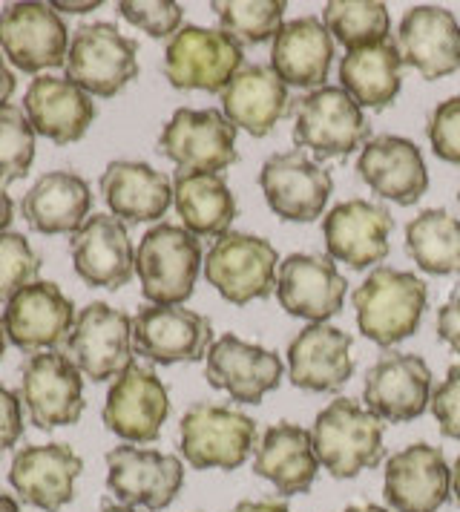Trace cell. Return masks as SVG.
<instances>
[{
    "instance_id": "17",
    "label": "cell",
    "mask_w": 460,
    "mask_h": 512,
    "mask_svg": "<svg viewBox=\"0 0 460 512\" xmlns=\"http://www.w3.org/2000/svg\"><path fill=\"white\" fill-rule=\"evenodd\" d=\"M75 305L55 282H29L6 300L3 328L12 346L21 351H55L75 328Z\"/></svg>"
},
{
    "instance_id": "49",
    "label": "cell",
    "mask_w": 460,
    "mask_h": 512,
    "mask_svg": "<svg viewBox=\"0 0 460 512\" xmlns=\"http://www.w3.org/2000/svg\"><path fill=\"white\" fill-rule=\"evenodd\" d=\"M101 6V0H87V3H52V9L58 12H69V15H84V12H92V9H98Z\"/></svg>"
},
{
    "instance_id": "20",
    "label": "cell",
    "mask_w": 460,
    "mask_h": 512,
    "mask_svg": "<svg viewBox=\"0 0 460 512\" xmlns=\"http://www.w3.org/2000/svg\"><path fill=\"white\" fill-rule=\"evenodd\" d=\"M391 231L394 219L389 208L368 199H348L328 210V216L322 219L328 256L345 262L354 271L371 268L389 256Z\"/></svg>"
},
{
    "instance_id": "4",
    "label": "cell",
    "mask_w": 460,
    "mask_h": 512,
    "mask_svg": "<svg viewBox=\"0 0 460 512\" xmlns=\"http://www.w3.org/2000/svg\"><path fill=\"white\" fill-rule=\"evenodd\" d=\"M294 141L317 159H343L368 144L363 107L343 87L311 90L294 104Z\"/></svg>"
},
{
    "instance_id": "22",
    "label": "cell",
    "mask_w": 460,
    "mask_h": 512,
    "mask_svg": "<svg viewBox=\"0 0 460 512\" xmlns=\"http://www.w3.org/2000/svg\"><path fill=\"white\" fill-rule=\"evenodd\" d=\"M205 377L239 403H259L282 383V357L236 334H222L207 351Z\"/></svg>"
},
{
    "instance_id": "38",
    "label": "cell",
    "mask_w": 460,
    "mask_h": 512,
    "mask_svg": "<svg viewBox=\"0 0 460 512\" xmlns=\"http://www.w3.org/2000/svg\"><path fill=\"white\" fill-rule=\"evenodd\" d=\"M216 12L222 32L236 38L239 44H265L274 41L282 29V18L288 3L285 0H216L210 3Z\"/></svg>"
},
{
    "instance_id": "51",
    "label": "cell",
    "mask_w": 460,
    "mask_h": 512,
    "mask_svg": "<svg viewBox=\"0 0 460 512\" xmlns=\"http://www.w3.org/2000/svg\"><path fill=\"white\" fill-rule=\"evenodd\" d=\"M452 495H455V501H458L460 507V455L458 461H455V466H452Z\"/></svg>"
},
{
    "instance_id": "43",
    "label": "cell",
    "mask_w": 460,
    "mask_h": 512,
    "mask_svg": "<svg viewBox=\"0 0 460 512\" xmlns=\"http://www.w3.org/2000/svg\"><path fill=\"white\" fill-rule=\"evenodd\" d=\"M432 412L446 438L460 441V363L452 366L432 395Z\"/></svg>"
},
{
    "instance_id": "10",
    "label": "cell",
    "mask_w": 460,
    "mask_h": 512,
    "mask_svg": "<svg viewBox=\"0 0 460 512\" xmlns=\"http://www.w3.org/2000/svg\"><path fill=\"white\" fill-rule=\"evenodd\" d=\"M159 150L184 173H222L239 162L236 127L219 110H176L161 130Z\"/></svg>"
},
{
    "instance_id": "32",
    "label": "cell",
    "mask_w": 460,
    "mask_h": 512,
    "mask_svg": "<svg viewBox=\"0 0 460 512\" xmlns=\"http://www.w3.org/2000/svg\"><path fill=\"white\" fill-rule=\"evenodd\" d=\"M90 185L69 170H49L21 199L23 219L38 233H78L90 219Z\"/></svg>"
},
{
    "instance_id": "48",
    "label": "cell",
    "mask_w": 460,
    "mask_h": 512,
    "mask_svg": "<svg viewBox=\"0 0 460 512\" xmlns=\"http://www.w3.org/2000/svg\"><path fill=\"white\" fill-rule=\"evenodd\" d=\"M12 219H15V208H12V199H9L6 187L0 182V233H6V228L12 225Z\"/></svg>"
},
{
    "instance_id": "8",
    "label": "cell",
    "mask_w": 460,
    "mask_h": 512,
    "mask_svg": "<svg viewBox=\"0 0 460 512\" xmlns=\"http://www.w3.org/2000/svg\"><path fill=\"white\" fill-rule=\"evenodd\" d=\"M279 254L276 248L253 233H225L213 242L205 259L207 282L233 305L268 300L276 294Z\"/></svg>"
},
{
    "instance_id": "13",
    "label": "cell",
    "mask_w": 460,
    "mask_h": 512,
    "mask_svg": "<svg viewBox=\"0 0 460 512\" xmlns=\"http://www.w3.org/2000/svg\"><path fill=\"white\" fill-rule=\"evenodd\" d=\"M213 346L210 320L182 305H144L133 317V349L150 363H196Z\"/></svg>"
},
{
    "instance_id": "40",
    "label": "cell",
    "mask_w": 460,
    "mask_h": 512,
    "mask_svg": "<svg viewBox=\"0 0 460 512\" xmlns=\"http://www.w3.org/2000/svg\"><path fill=\"white\" fill-rule=\"evenodd\" d=\"M41 271V256L21 233H0V300L15 297Z\"/></svg>"
},
{
    "instance_id": "19",
    "label": "cell",
    "mask_w": 460,
    "mask_h": 512,
    "mask_svg": "<svg viewBox=\"0 0 460 512\" xmlns=\"http://www.w3.org/2000/svg\"><path fill=\"white\" fill-rule=\"evenodd\" d=\"M363 400L368 412L389 423L420 418L432 403V369L417 354L389 351L368 369Z\"/></svg>"
},
{
    "instance_id": "18",
    "label": "cell",
    "mask_w": 460,
    "mask_h": 512,
    "mask_svg": "<svg viewBox=\"0 0 460 512\" xmlns=\"http://www.w3.org/2000/svg\"><path fill=\"white\" fill-rule=\"evenodd\" d=\"M348 282L337 265L320 254H291L279 262L276 300L299 320L328 323L343 311Z\"/></svg>"
},
{
    "instance_id": "41",
    "label": "cell",
    "mask_w": 460,
    "mask_h": 512,
    "mask_svg": "<svg viewBox=\"0 0 460 512\" xmlns=\"http://www.w3.org/2000/svg\"><path fill=\"white\" fill-rule=\"evenodd\" d=\"M118 15L150 38H173L184 21V9L173 0H121Z\"/></svg>"
},
{
    "instance_id": "14",
    "label": "cell",
    "mask_w": 460,
    "mask_h": 512,
    "mask_svg": "<svg viewBox=\"0 0 460 512\" xmlns=\"http://www.w3.org/2000/svg\"><path fill=\"white\" fill-rule=\"evenodd\" d=\"M72 363L95 383L118 377L133 360V320L107 303L81 308L67 340Z\"/></svg>"
},
{
    "instance_id": "11",
    "label": "cell",
    "mask_w": 460,
    "mask_h": 512,
    "mask_svg": "<svg viewBox=\"0 0 460 512\" xmlns=\"http://www.w3.org/2000/svg\"><path fill=\"white\" fill-rule=\"evenodd\" d=\"M21 400L38 429L72 426L84 415V380L69 354L41 351L21 369Z\"/></svg>"
},
{
    "instance_id": "31",
    "label": "cell",
    "mask_w": 460,
    "mask_h": 512,
    "mask_svg": "<svg viewBox=\"0 0 460 512\" xmlns=\"http://www.w3.org/2000/svg\"><path fill=\"white\" fill-rule=\"evenodd\" d=\"M253 472L271 481L282 495L308 492L320 472V458L311 432L297 423H274L256 446Z\"/></svg>"
},
{
    "instance_id": "5",
    "label": "cell",
    "mask_w": 460,
    "mask_h": 512,
    "mask_svg": "<svg viewBox=\"0 0 460 512\" xmlns=\"http://www.w3.org/2000/svg\"><path fill=\"white\" fill-rule=\"evenodd\" d=\"M64 70L67 81L84 93L113 98L138 78V44L107 21L78 26L69 41Z\"/></svg>"
},
{
    "instance_id": "23",
    "label": "cell",
    "mask_w": 460,
    "mask_h": 512,
    "mask_svg": "<svg viewBox=\"0 0 460 512\" xmlns=\"http://www.w3.org/2000/svg\"><path fill=\"white\" fill-rule=\"evenodd\" d=\"M84 461L64 443L23 446L9 469V484L23 504L44 512H61L75 498V481Z\"/></svg>"
},
{
    "instance_id": "50",
    "label": "cell",
    "mask_w": 460,
    "mask_h": 512,
    "mask_svg": "<svg viewBox=\"0 0 460 512\" xmlns=\"http://www.w3.org/2000/svg\"><path fill=\"white\" fill-rule=\"evenodd\" d=\"M0 512H21V504L9 492H0Z\"/></svg>"
},
{
    "instance_id": "6",
    "label": "cell",
    "mask_w": 460,
    "mask_h": 512,
    "mask_svg": "<svg viewBox=\"0 0 460 512\" xmlns=\"http://www.w3.org/2000/svg\"><path fill=\"white\" fill-rule=\"evenodd\" d=\"M256 420L216 403H196L179 423V449L193 469H236L256 449Z\"/></svg>"
},
{
    "instance_id": "25",
    "label": "cell",
    "mask_w": 460,
    "mask_h": 512,
    "mask_svg": "<svg viewBox=\"0 0 460 512\" xmlns=\"http://www.w3.org/2000/svg\"><path fill=\"white\" fill-rule=\"evenodd\" d=\"M397 52L426 81L460 70V24L443 6H412L397 29Z\"/></svg>"
},
{
    "instance_id": "36",
    "label": "cell",
    "mask_w": 460,
    "mask_h": 512,
    "mask_svg": "<svg viewBox=\"0 0 460 512\" xmlns=\"http://www.w3.org/2000/svg\"><path fill=\"white\" fill-rule=\"evenodd\" d=\"M406 248L429 274H460V219L449 210H423L406 225Z\"/></svg>"
},
{
    "instance_id": "35",
    "label": "cell",
    "mask_w": 460,
    "mask_h": 512,
    "mask_svg": "<svg viewBox=\"0 0 460 512\" xmlns=\"http://www.w3.org/2000/svg\"><path fill=\"white\" fill-rule=\"evenodd\" d=\"M403 58L394 41H383L374 47L351 49L340 64V84L360 107L386 110L397 101L403 87Z\"/></svg>"
},
{
    "instance_id": "29",
    "label": "cell",
    "mask_w": 460,
    "mask_h": 512,
    "mask_svg": "<svg viewBox=\"0 0 460 512\" xmlns=\"http://www.w3.org/2000/svg\"><path fill=\"white\" fill-rule=\"evenodd\" d=\"M291 98L285 81L271 67H242L222 90V110L236 130L251 136H268L288 116Z\"/></svg>"
},
{
    "instance_id": "28",
    "label": "cell",
    "mask_w": 460,
    "mask_h": 512,
    "mask_svg": "<svg viewBox=\"0 0 460 512\" xmlns=\"http://www.w3.org/2000/svg\"><path fill=\"white\" fill-rule=\"evenodd\" d=\"M23 113L38 136L55 144H72L84 139L95 121V101L67 78L41 75L23 95Z\"/></svg>"
},
{
    "instance_id": "37",
    "label": "cell",
    "mask_w": 460,
    "mask_h": 512,
    "mask_svg": "<svg viewBox=\"0 0 460 512\" xmlns=\"http://www.w3.org/2000/svg\"><path fill=\"white\" fill-rule=\"evenodd\" d=\"M322 24L348 52L389 41L391 18L386 3L374 0H331L322 6Z\"/></svg>"
},
{
    "instance_id": "54",
    "label": "cell",
    "mask_w": 460,
    "mask_h": 512,
    "mask_svg": "<svg viewBox=\"0 0 460 512\" xmlns=\"http://www.w3.org/2000/svg\"><path fill=\"white\" fill-rule=\"evenodd\" d=\"M6 328H3V320H0V360H3V354H6Z\"/></svg>"
},
{
    "instance_id": "39",
    "label": "cell",
    "mask_w": 460,
    "mask_h": 512,
    "mask_svg": "<svg viewBox=\"0 0 460 512\" xmlns=\"http://www.w3.org/2000/svg\"><path fill=\"white\" fill-rule=\"evenodd\" d=\"M35 162V130L21 107L0 110V182H18Z\"/></svg>"
},
{
    "instance_id": "27",
    "label": "cell",
    "mask_w": 460,
    "mask_h": 512,
    "mask_svg": "<svg viewBox=\"0 0 460 512\" xmlns=\"http://www.w3.org/2000/svg\"><path fill=\"white\" fill-rule=\"evenodd\" d=\"M354 374L351 334L328 323H311L288 346V377L297 389L337 392Z\"/></svg>"
},
{
    "instance_id": "44",
    "label": "cell",
    "mask_w": 460,
    "mask_h": 512,
    "mask_svg": "<svg viewBox=\"0 0 460 512\" xmlns=\"http://www.w3.org/2000/svg\"><path fill=\"white\" fill-rule=\"evenodd\" d=\"M23 435V409L21 397L12 389L0 386V455L18 446Z\"/></svg>"
},
{
    "instance_id": "53",
    "label": "cell",
    "mask_w": 460,
    "mask_h": 512,
    "mask_svg": "<svg viewBox=\"0 0 460 512\" xmlns=\"http://www.w3.org/2000/svg\"><path fill=\"white\" fill-rule=\"evenodd\" d=\"M101 512H141V510H136V507H127V504H104Z\"/></svg>"
},
{
    "instance_id": "52",
    "label": "cell",
    "mask_w": 460,
    "mask_h": 512,
    "mask_svg": "<svg viewBox=\"0 0 460 512\" xmlns=\"http://www.w3.org/2000/svg\"><path fill=\"white\" fill-rule=\"evenodd\" d=\"M340 512H391L386 507H377V504H354V507H345Z\"/></svg>"
},
{
    "instance_id": "15",
    "label": "cell",
    "mask_w": 460,
    "mask_h": 512,
    "mask_svg": "<svg viewBox=\"0 0 460 512\" xmlns=\"http://www.w3.org/2000/svg\"><path fill=\"white\" fill-rule=\"evenodd\" d=\"M259 185L268 205L285 222H314L325 213L334 190L331 173L302 150L274 153L259 170Z\"/></svg>"
},
{
    "instance_id": "26",
    "label": "cell",
    "mask_w": 460,
    "mask_h": 512,
    "mask_svg": "<svg viewBox=\"0 0 460 512\" xmlns=\"http://www.w3.org/2000/svg\"><path fill=\"white\" fill-rule=\"evenodd\" d=\"M357 170L377 196L409 208L429 190V170L414 141L403 136H377L360 150Z\"/></svg>"
},
{
    "instance_id": "42",
    "label": "cell",
    "mask_w": 460,
    "mask_h": 512,
    "mask_svg": "<svg viewBox=\"0 0 460 512\" xmlns=\"http://www.w3.org/2000/svg\"><path fill=\"white\" fill-rule=\"evenodd\" d=\"M429 141L437 159L460 164V95L437 104L429 116Z\"/></svg>"
},
{
    "instance_id": "16",
    "label": "cell",
    "mask_w": 460,
    "mask_h": 512,
    "mask_svg": "<svg viewBox=\"0 0 460 512\" xmlns=\"http://www.w3.org/2000/svg\"><path fill=\"white\" fill-rule=\"evenodd\" d=\"M170 415V395L150 366L130 363L115 377L104 403L107 429L127 443H153Z\"/></svg>"
},
{
    "instance_id": "45",
    "label": "cell",
    "mask_w": 460,
    "mask_h": 512,
    "mask_svg": "<svg viewBox=\"0 0 460 512\" xmlns=\"http://www.w3.org/2000/svg\"><path fill=\"white\" fill-rule=\"evenodd\" d=\"M437 337L460 354V288L437 308Z\"/></svg>"
},
{
    "instance_id": "7",
    "label": "cell",
    "mask_w": 460,
    "mask_h": 512,
    "mask_svg": "<svg viewBox=\"0 0 460 512\" xmlns=\"http://www.w3.org/2000/svg\"><path fill=\"white\" fill-rule=\"evenodd\" d=\"M245 52L222 29L182 26L164 49V75L176 90L222 93L242 70Z\"/></svg>"
},
{
    "instance_id": "21",
    "label": "cell",
    "mask_w": 460,
    "mask_h": 512,
    "mask_svg": "<svg viewBox=\"0 0 460 512\" xmlns=\"http://www.w3.org/2000/svg\"><path fill=\"white\" fill-rule=\"evenodd\" d=\"M383 492L391 512H440L452 495V466L429 443H412L391 455Z\"/></svg>"
},
{
    "instance_id": "1",
    "label": "cell",
    "mask_w": 460,
    "mask_h": 512,
    "mask_svg": "<svg viewBox=\"0 0 460 512\" xmlns=\"http://www.w3.org/2000/svg\"><path fill=\"white\" fill-rule=\"evenodd\" d=\"M357 308V326L377 346H394L412 337L429 303V288L412 271L374 268L351 294Z\"/></svg>"
},
{
    "instance_id": "33",
    "label": "cell",
    "mask_w": 460,
    "mask_h": 512,
    "mask_svg": "<svg viewBox=\"0 0 460 512\" xmlns=\"http://www.w3.org/2000/svg\"><path fill=\"white\" fill-rule=\"evenodd\" d=\"M101 196L121 222H156L173 205V182L150 164L121 159L107 164Z\"/></svg>"
},
{
    "instance_id": "9",
    "label": "cell",
    "mask_w": 460,
    "mask_h": 512,
    "mask_svg": "<svg viewBox=\"0 0 460 512\" xmlns=\"http://www.w3.org/2000/svg\"><path fill=\"white\" fill-rule=\"evenodd\" d=\"M69 29L52 3H9L0 12V52L21 72L67 67Z\"/></svg>"
},
{
    "instance_id": "12",
    "label": "cell",
    "mask_w": 460,
    "mask_h": 512,
    "mask_svg": "<svg viewBox=\"0 0 460 512\" xmlns=\"http://www.w3.org/2000/svg\"><path fill=\"white\" fill-rule=\"evenodd\" d=\"M107 487L127 507L167 510L184 487V466L159 449L115 446L107 452Z\"/></svg>"
},
{
    "instance_id": "34",
    "label": "cell",
    "mask_w": 460,
    "mask_h": 512,
    "mask_svg": "<svg viewBox=\"0 0 460 512\" xmlns=\"http://www.w3.org/2000/svg\"><path fill=\"white\" fill-rule=\"evenodd\" d=\"M173 205L193 236H225L236 219V196L222 173H184L173 179Z\"/></svg>"
},
{
    "instance_id": "2",
    "label": "cell",
    "mask_w": 460,
    "mask_h": 512,
    "mask_svg": "<svg viewBox=\"0 0 460 512\" xmlns=\"http://www.w3.org/2000/svg\"><path fill=\"white\" fill-rule=\"evenodd\" d=\"M311 441L322 469L340 481L357 478L363 469H374L386 458L383 420L351 397H337L322 409L314 420Z\"/></svg>"
},
{
    "instance_id": "46",
    "label": "cell",
    "mask_w": 460,
    "mask_h": 512,
    "mask_svg": "<svg viewBox=\"0 0 460 512\" xmlns=\"http://www.w3.org/2000/svg\"><path fill=\"white\" fill-rule=\"evenodd\" d=\"M15 93V72L6 67L3 55H0V110L6 107V101Z\"/></svg>"
},
{
    "instance_id": "30",
    "label": "cell",
    "mask_w": 460,
    "mask_h": 512,
    "mask_svg": "<svg viewBox=\"0 0 460 512\" xmlns=\"http://www.w3.org/2000/svg\"><path fill=\"white\" fill-rule=\"evenodd\" d=\"M334 61V38L317 18H297L276 32L271 44V70L285 87L320 90Z\"/></svg>"
},
{
    "instance_id": "24",
    "label": "cell",
    "mask_w": 460,
    "mask_h": 512,
    "mask_svg": "<svg viewBox=\"0 0 460 512\" xmlns=\"http://www.w3.org/2000/svg\"><path fill=\"white\" fill-rule=\"evenodd\" d=\"M75 274L92 288H121L136 274V251L127 225L107 213H92L84 228L72 233Z\"/></svg>"
},
{
    "instance_id": "3",
    "label": "cell",
    "mask_w": 460,
    "mask_h": 512,
    "mask_svg": "<svg viewBox=\"0 0 460 512\" xmlns=\"http://www.w3.org/2000/svg\"><path fill=\"white\" fill-rule=\"evenodd\" d=\"M202 265L199 239L179 225L161 222L138 242L136 274L144 300L153 305H182L190 300Z\"/></svg>"
},
{
    "instance_id": "47",
    "label": "cell",
    "mask_w": 460,
    "mask_h": 512,
    "mask_svg": "<svg viewBox=\"0 0 460 512\" xmlns=\"http://www.w3.org/2000/svg\"><path fill=\"white\" fill-rule=\"evenodd\" d=\"M233 512H294L288 510L282 501H242Z\"/></svg>"
}]
</instances>
